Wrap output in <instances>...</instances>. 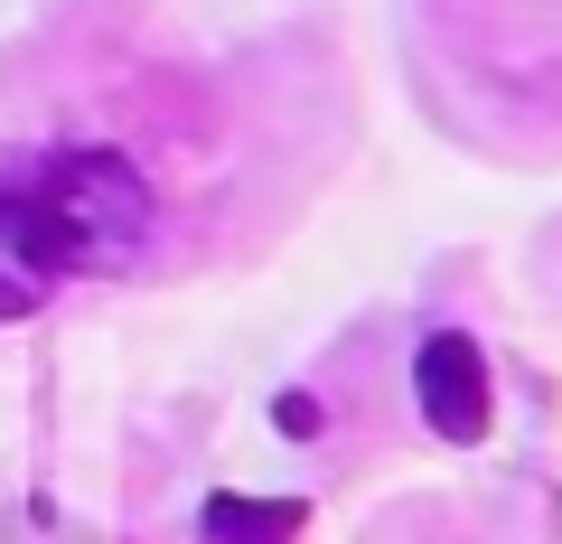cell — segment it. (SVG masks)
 Returning a JSON list of instances; mask_svg holds the SVG:
<instances>
[{"label": "cell", "instance_id": "1", "mask_svg": "<svg viewBox=\"0 0 562 544\" xmlns=\"http://www.w3.org/2000/svg\"><path fill=\"white\" fill-rule=\"evenodd\" d=\"M20 188L57 217L76 273H122V263L150 244V225H160V188H150V169L122 142H66V151H47V160L29 169Z\"/></svg>", "mask_w": 562, "mask_h": 544}, {"label": "cell", "instance_id": "2", "mask_svg": "<svg viewBox=\"0 0 562 544\" xmlns=\"http://www.w3.org/2000/svg\"><path fill=\"white\" fill-rule=\"evenodd\" d=\"M66 282H76V254H66L57 217L29 188H0V320H38Z\"/></svg>", "mask_w": 562, "mask_h": 544}, {"label": "cell", "instance_id": "3", "mask_svg": "<svg viewBox=\"0 0 562 544\" xmlns=\"http://www.w3.org/2000/svg\"><path fill=\"white\" fill-rule=\"evenodd\" d=\"M413 403L441 442H487V357L469 329H431L413 347Z\"/></svg>", "mask_w": 562, "mask_h": 544}, {"label": "cell", "instance_id": "4", "mask_svg": "<svg viewBox=\"0 0 562 544\" xmlns=\"http://www.w3.org/2000/svg\"><path fill=\"white\" fill-rule=\"evenodd\" d=\"M301 525H310V498H235V488H216L198 507V544H301Z\"/></svg>", "mask_w": 562, "mask_h": 544}, {"label": "cell", "instance_id": "5", "mask_svg": "<svg viewBox=\"0 0 562 544\" xmlns=\"http://www.w3.org/2000/svg\"><path fill=\"white\" fill-rule=\"evenodd\" d=\"M272 423L291 432V442H310V432H328V403L310 395V385H291V395H272Z\"/></svg>", "mask_w": 562, "mask_h": 544}]
</instances>
